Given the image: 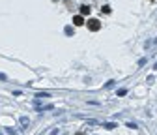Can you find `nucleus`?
I'll use <instances>...</instances> for the list:
<instances>
[{
  "label": "nucleus",
  "mask_w": 157,
  "mask_h": 135,
  "mask_svg": "<svg viewBox=\"0 0 157 135\" xmlns=\"http://www.w3.org/2000/svg\"><path fill=\"white\" fill-rule=\"evenodd\" d=\"M103 13H110V6H103Z\"/></svg>",
  "instance_id": "obj_5"
},
{
  "label": "nucleus",
  "mask_w": 157,
  "mask_h": 135,
  "mask_svg": "<svg viewBox=\"0 0 157 135\" xmlns=\"http://www.w3.org/2000/svg\"><path fill=\"white\" fill-rule=\"evenodd\" d=\"M73 25H75V26H82V25H86V21H84L82 15H75V17H73Z\"/></svg>",
  "instance_id": "obj_2"
},
{
  "label": "nucleus",
  "mask_w": 157,
  "mask_h": 135,
  "mask_svg": "<svg viewBox=\"0 0 157 135\" xmlns=\"http://www.w3.org/2000/svg\"><path fill=\"white\" fill-rule=\"evenodd\" d=\"M90 13V8L88 6H81V15H88Z\"/></svg>",
  "instance_id": "obj_3"
},
{
  "label": "nucleus",
  "mask_w": 157,
  "mask_h": 135,
  "mask_svg": "<svg viewBox=\"0 0 157 135\" xmlns=\"http://www.w3.org/2000/svg\"><path fill=\"white\" fill-rule=\"evenodd\" d=\"M86 26L92 30V32H97V30L101 28V22H99L97 19H88V21H86Z\"/></svg>",
  "instance_id": "obj_1"
},
{
  "label": "nucleus",
  "mask_w": 157,
  "mask_h": 135,
  "mask_svg": "<svg viewBox=\"0 0 157 135\" xmlns=\"http://www.w3.org/2000/svg\"><path fill=\"white\" fill-rule=\"evenodd\" d=\"M125 94H127L125 88H120V90H118V96H125Z\"/></svg>",
  "instance_id": "obj_4"
}]
</instances>
